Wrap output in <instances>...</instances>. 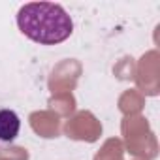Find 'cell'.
Returning a JSON list of instances; mask_svg holds the SVG:
<instances>
[{"label": "cell", "mask_w": 160, "mask_h": 160, "mask_svg": "<svg viewBox=\"0 0 160 160\" xmlns=\"http://www.w3.org/2000/svg\"><path fill=\"white\" fill-rule=\"evenodd\" d=\"M19 30L40 45H55L68 40L73 21L68 12L55 2H28L17 12Z\"/></svg>", "instance_id": "cell-1"}, {"label": "cell", "mask_w": 160, "mask_h": 160, "mask_svg": "<svg viewBox=\"0 0 160 160\" xmlns=\"http://www.w3.org/2000/svg\"><path fill=\"white\" fill-rule=\"evenodd\" d=\"M21 130V119L13 109H0V141L13 143Z\"/></svg>", "instance_id": "cell-2"}]
</instances>
